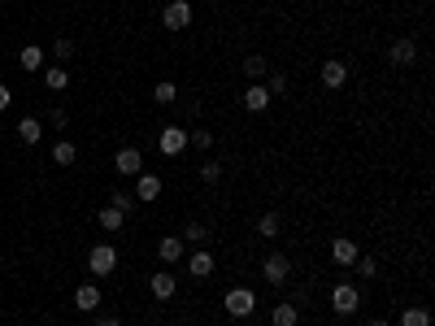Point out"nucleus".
<instances>
[{
  "instance_id": "412c9836",
  "label": "nucleus",
  "mask_w": 435,
  "mask_h": 326,
  "mask_svg": "<svg viewBox=\"0 0 435 326\" xmlns=\"http://www.w3.org/2000/svg\"><path fill=\"white\" fill-rule=\"evenodd\" d=\"M270 105V92H266V83H253L248 92H244V109H253V113H262Z\"/></svg>"
},
{
  "instance_id": "4468645a",
  "label": "nucleus",
  "mask_w": 435,
  "mask_h": 326,
  "mask_svg": "<svg viewBox=\"0 0 435 326\" xmlns=\"http://www.w3.org/2000/svg\"><path fill=\"white\" fill-rule=\"evenodd\" d=\"M96 304H101V287H96V283H83L74 291V309H78V314H96Z\"/></svg>"
},
{
  "instance_id": "0eeeda50",
  "label": "nucleus",
  "mask_w": 435,
  "mask_h": 326,
  "mask_svg": "<svg viewBox=\"0 0 435 326\" xmlns=\"http://www.w3.org/2000/svg\"><path fill=\"white\" fill-rule=\"evenodd\" d=\"M157 257H161V266H179V261L187 257V243L179 235H161L157 239Z\"/></svg>"
},
{
  "instance_id": "4be33fe9",
  "label": "nucleus",
  "mask_w": 435,
  "mask_h": 326,
  "mask_svg": "<svg viewBox=\"0 0 435 326\" xmlns=\"http://www.w3.org/2000/svg\"><path fill=\"white\" fill-rule=\"evenodd\" d=\"M18 139H22V144H40V139H44V122H40V118H22V122H18Z\"/></svg>"
},
{
  "instance_id": "393cba45",
  "label": "nucleus",
  "mask_w": 435,
  "mask_h": 326,
  "mask_svg": "<svg viewBox=\"0 0 435 326\" xmlns=\"http://www.w3.org/2000/svg\"><path fill=\"white\" fill-rule=\"evenodd\" d=\"M179 239H183V243H196V248H205V239H209V226H205V222H187Z\"/></svg>"
},
{
  "instance_id": "c756f323",
  "label": "nucleus",
  "mask_w": 435,
  "mask_h": 326,
  "mask_svg": "<svg viewBox=\"0 0 435 326\" xmlns=\"http://www.w3.org/2000/svg\"><path fill=\"white\" fill-rule=\"evenodd\" d=\"M352 270H357L361 279H375V274H379V261H375V257H357V261H352Z\"/></svg>"
},
{
  "instance_id": "20e7f679",
  "label": "nucleus",
  "mask_w": 435,
  "mask_h": 326,
  "mask_svg": "<svg viewBox=\"0 0 435 326\" xmlns=\"http://www.w3.org/2000/svg\"><path fill=\"white\" fill-rule=\"evenodd\" d=\"M262 279H266L270 287H283L287 279H292V261H287L283 252H270V257L262 261Z\"/></svg>"
},
{
  "instance_id": "9b49d317",
  "label": "nucleus",
  "mask_w": 435,
  "mask_h": 326,
  "mask_svg": "<svg viewBox=\"0 0 435 326\" xmlns=\"http://www.w3.org/2000/svg\"><path fill=\"white\" fill-rule=\"evenodd\" d=\"M388 61L396 65V70H409V65L418 61V44H413V40H392V48H388Z\"/></svg>"
},
{
  "instance_id": "a878e982",
  "label": "nucleus",
  "mask_w": 435,
  "mask_h": 326,
  "mask_svg": "<svg viewBox=\"0 0 435 326\" xmlns=\"http://www.w3.org/2000/svg\"><path fill=\"white\" fill-rule=\"evenodd\" d=\"M279 214H275V209H270V214H262V218H257V235H266V239H275L279 235Z\"/></svg>"
},
{
  "instance_id": "39448f33",
  "label": "nucleus",
  "mask_w": 435,
  "mask_h": 326,
  "mask_svg": "<svg viewBox=\"0 0 435 326\" xmlns=\"http://www.w3.org/2000/svg\"><path fill=\"white\" fill-rule=\"evenodd\" d=\"M161 26L166 31H187L191 26V5L187 0H170V5L161 9Z\"/></svg>"
},
{
  "instance_id": "6ab92c4d",
  "label": "nucleus",
  "mask_w": 435,
  "mask_h": 326,
  "mask_svg": "<svg viewBox=\"0 0 435 326\" xmlns=\"http://www.w3.org/2000/svg\"><path fill=\"white\" fill-rule=\"evenodd\" d=\"M244 74L253 78V83H262V78L270 74V61H266L262 53H248V57H244Z\"/></svg>"
},
{
  "instance_id": "9d476101",
  "label": "nucleus",
  "mask_w": 435,
  "mask_h": 326,
  "mask_svg": "<svg viewBox=\"0 0 435 326\" xmlns=\"http://www.w3.org/2000/svg\"><path fill=\"white\" fill-rule=\"evenodd\" d=\"M114 170H118L122 178H135V174H144V153H139V148H118V157H114Z\"/></svg>"
},
{
  "instance_id": "aec40b11",
  "label": "nucleus",
  "mask_w": 435,
  "mask_h": 326,
  "mask_svg": "<svg viewBox=\"0 0 435 326\" xmlns=\"http://www.w3.org/2000/svg\"><path fill=\"white\" fill-rule=\"evenodd\" d=\"M96 222H101L105 231H122L126 214H122V209H114V205H105V209H96Z\"/></svg>"
},
{
  "instance_id": "f257e3e1",
  "label": "nucleus",
  "mask_w": 435,
  "mask_h": 326,
  "mask_svg": "<svg viewBox=\"0 0 435 326\" xmlns=\"http://www.w3.org/2000/svg\"><path fill=\"white\" fill-rule=\"evenodd\" d=\"M87 270L96 274V279H109V274L118 270V248L114 243H96V248L87 252Z\"/></svg>"
},
{
  "instance_id": "423d86ee",
  "label": "nucleus",
  "mask_w": 435,
  "mask_h": 326,
  "mask_svg": "<svg viewBox=\"0 0 435 326\" xmlns=\"http://www.w3.org/2000/svg\"><path fill=\"white\" fill-rule=\"evenodd\" d=\"M157 148H161V157H179V153H187V130L183 126H166L157 135Z\"/></svg>"
},
{
  "instance_id": "bb28decb",
  "label": "nucleus",
  "mask_w": 435,
  "mask_h": 326,
  "mask_svg": "<svg viewBox=\"0 0 435 326\" xmlns=\"http://www.w3.org/2000/svg\"><path fill=\"white\" fill-rule=\"evenodd\" d=\"M174 96H179V87H174L170 78H161V83L153 87V101H157V105H174Z\"/></svg>"
},
{
  "instance_id": "2f4dec72",
  "label": "nucleus",
  "mask_w": 435,
  "mask_h": 326,
  "mask_svg": "<svg viewBox=\"0 0 435 326\" xmlns=\"http://www.w3.org/2000/svg\"><path fill=\"white\" fill-rule=\"evenodd\" d=\"M109 205H114V209H122V214H131L135 196H131V191H109Z\"/></svg>"
},
{
  "instance_id": "a211bd4d",
  "label": "nucleus",
  "mask_w": 435,
  "mask_h": 326,
  "mask_svg": "<svg viewBox=\"0 0 435 326\" xmlns=\"http://www.w3.org/2000/svg\"><path fill=\"white\" fill-rule=\"evenodd\" d=\"M18 65L26 74H35V70H44V48H35V44H26L22 53H18Z\"/></svg>"
},
{
  "instance_id": "dca6fc26",
  "label": "nucleus",
  "mask_w": 435,
  "mask_h": 326,
  "mask_svg": "<svg viewBox=\"0 0 435 326\" xmlns=\"http://www.w3.org/2000/svg\"><path fill=\"white\" fill-rule=\"evenodd\" d=\"M270 322H275V326H296V322H300V304H296V300L275 304V309H270Z\"/></svg>"
},
{
  "instance_id": "c9c22d12",
  "label": "nucleus",
  "mask_w": 435,
  "mask_h": 326,
  "mask_svg": "<svg viewBox=\"0 0 435 326\" xmlns=\"http://www.w3.org/2000/svg\"><path fill=\"white\" fill-rule=\"evenodd\" d=\"M92 326H122V322H118V318H96Z\"/></svg>"
},
{
  "instance_id": "e433bc0d",
  "label": "nucleus",
  "mask_w": 435,
  "mask_h": 326,
  "mask_svg": "<svg viewBox=\"0 0 435 326\" xmlns=\"http://www.w3.org/2000/svg\"><path fill=\"white\" fill-rule=\"evenodd\" d=\"M370 326H392V322H388V318H375V322H370Z\"/></svg>"
},
{
  "instance_id": "b1692460",
  "label": "nucleus",
  "mask_w": 435,
  "mask_h": 326,
  "mask_svg": "<svg viewBox=\"0 0 435 326\" xmlns=\"http://www.w3.org/2000/svg\"><path fill=\"white\" fill-rule=\"evenodd\" d=\"M396 326H431V314H427L423 304H405V314H400Z\"/></svg>"
},
{
  "instance_id": "5701e85b",
  "label": "nucleus",
  "mask_w": 435,
  "mask_h": 326,
  "mask_svg": "<svg viewBox=\"0 0 435 326\" xmlns=\"http://www.w3.org/2000/svg\"><path fill=\"white\" fill-rule=\"evenodd\" d=\"M74 161H78V148L70 139H57L53 144V166H74Z\"/></svg>"
},
{
  "instance_id": "f704fd0d",
  "label": "nucleus",
  "mask_w": 435,
  "mask_h": 326,
  "mask_svg": "<svg viewBox=\"0 0 435 326\" xmlns=\"http://www.w3.org/2000/svg\"><path fill=\"white\" fill-rule=\"evenodd\" d=\"M9 105H13V92H9V87H5V83H0V113H5V109H9Z\"/></svg>"
},
{
  "instance_id": "1a4fd4ad",
  "label": "nucleus",
  "mask_w": 435,
  "mask_h": 326,
  "mask_svg": "<svg viewBox=\"0 0 435 326\" xmlns=\"http://www.w3.org/2000/svg\"><path fill=\"white\" fill-rule=\"evenodd\" d=\"M348 83V65L340 57H331V61H322V87L327 92H340Z\"/></svg>"
},
{
  "instance_id": "7c9ffc66",
  "label": "nucleus",
  "mask_w": 435,
  "mask_h": 326,
  "mask_svg": "<svg viewBox=\"0 0 435 326\" xmlns=\"http://www.w3.org/2000/svg\"><path fill=\"white\" fill-rule=\"evenodd\" d=\"M266 92H270V101H275V96H283V92H287V74L275 70V74H270V83H266Z\"/></svg>"
},
{
  "instance_id": "cd10ccee",
  "label": "nucleus",
  "mask_w": 435,
  "mask_h": 326,
  "mask_svg": "<svg viewBox=\"0 0 435 326\" xmlns=\"http://www.w3.org/2000/svg\"><path fill=\"white\" fill-rule=\"evenodd\" d=\"M201 183H222V161H201Z\"/></svg>"
},
{
  "instance_id": "f8f14e48",
  "label": "nucleus",
  "mask_w": 435,
  "mask_h": 326,
  "mask_svg": "<svg viewBox=\"0 0 435 326\" xmlns=\"http://www.w3.org/2000/svg\"><path fill=\"white\" fill-rule=\"evenodd\" d=\"M357 257H361V248H357L348 235H335V239H331V261H335V266H352Z\"/></svg>"
},
{
  "instance_id": "f3484780",
  "label": "nucleus",
  "mask_w": 435,
  "mask_h": 326,
  "mask_svg": "<svg viewBox=\"0 0 435 326\" xmlns=\"http://www.w3.org/2000/svg\"><path fill=\"white\" fill-rule=\"evenodd\" d=\"M44 87L48 92H66L70 87V70H66V65H48V70H44Z\"/></svg>"
},
{
  "instance_id": "2eb2a0df",
  "label": "nucleus",
  "mask_w": 435,
  "mask_h": 326,
  "mask_svg": "<svg viewBox=\"0 0 435 326\" xmlns=\"http://www.w3.org/2000/svg\"><path fill=\"white\" fill-rule=\"evenodd\" d=\"M135 200H157V196H161V178L157 174H135Z\"/></svg>"
},
{
  "instance_id": "7ed1b4c3",
  "label": "nucleus",
  "mask_w": 435,
  "mask_h": 326,
  "mask_svg": "<svg viewBox=\"0 0 435 326\" xmlns=\"http://www.w3.org/2000/svg\"><path fill=\"white\" fill-rule=\"evenodd\" d=\"M331 309H335L340 318H352V314L361 309V291L352 287V283H335V287H331Z\"/></svg>"
},
{
  "instance_id": "c85d7f7f",
  "label": "nucleus",
  "mask_w": 435,
  "mask_h": 326,
  "mask_svg": "<svg viewBox=\"0 0 435 326\" xmlns=\"http://www.w3.org/2000/svg\"><path fill=\"white\" fill-rule=\"evenodd\" d=\"M187 144H191V148H201V153H209V148H214V130H187Z\"/></svg>"
},
{
  "instance_id": "6e6552de",
  "label": "nucleus",
  "mask_w": 435,
  "mask_h": 326,
  "mask_svg": "<svg viewBox=\"0 0 435 326\" xmlns=\"http://www.w3.org/2000/svg\"><path fill=\"white\" fill-rule=\"evenodd\" d=\"M183 261H187L191 279H214V270H218V261H214V252H209V248H196V252L183 257Z\"/></svg>"
},
{
  "instance_id": "f03ea898",
  "label": "nucleus",
  "mask_w": 435,
  "mask_h": 326,
  "mask_svg": "<svg viewBox=\"0 0 435 326\" xmlns=\"http://www.w3.org/2000/svg\"><path fill=\"white\" fill-rule=\"evenodd\" d=\"M222 309H227L231 318H253V309H257V291H253V287H231L227 296H222Z\"/></svg>"
},
{
  "instance_id": "ddd939ff",
  "label": "nucleus",
  "mask_w": 435,
  "mask_h": 326,
  "mask_svg": "<svg viewBox=\"0 0 435 326\" xmlns=\"http://www.w3.org/2000/svg\"><path fill=\"white\" fill-rule=\"evenodd\" d=\"M148 287H153V296H157V300H170L174 291H179V279H174L170 270H157L153 279H148Z\"/></svg>"
},
{
  "instance_id": "72a5a7b5",
  "label": "nucleus",
  "mask_w": 435,
  "mask_h": 326,
  "mask_svg": "<svg viewBox=\"0 0 435 326\" xmlns=\"http://www.w3.org/2000/svg\"><path fill=\"white\" fill-rule=\"evenodd\" d=\"M48 122H53L57 130H66V126H70V113H66V109L57 105V109H48Z\"/></svg>"
},
{
  "instance_id": "473e14b6",
  "label": "nucleus",
  "mask_w": 435,
  "mask_h": 326,
  "mask_svg": "<svg viewBox=\"0 0 435 326\" xmlns=\"http://www.w3.org/2000/svg\"><path fill=\"white\" fill-rule=\"evenodd\" d=\"M53 53H57V61H70V57H74V40H66V35H57V44H53Z\"/></svg>"
}]
</instances>
